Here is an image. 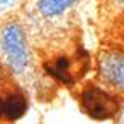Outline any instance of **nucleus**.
Here are the masks:
<instances>
[{
  "label": "nucleus",
  "instance_id": "3",
  "mask_svg": "<svg viewBox=\"0 0 124 124\" xmlns=\"http://www.w3.org/2000/svg\"><path fill=\"white\" fill-rule=\"evenodd\" d=\"M97 76L101 87L124 97V53L119 50H101L97 56Z\"/></svg>",
  "mask_w": 124,
  "mask_h": 124
},
{
  "label": "nucleus",
  "instance_id": "7",
  "mask_svg": "<svg viewBox=\"0 0 124 124\" xmlns=\"http://www.w3.org/2000/svg\"><path fill=\"white\" fill-rule=\"evenodd\" d=\"M7 2H8V0H0V3H7Z\"/></svg>",
  "mask_w": 124,
  "mask_h": 124
},
{
  "label": "nucleus",
  "instance_id": "2",
  "mask_svg": "<svg viewBox=\"0 0 124 124\" xmlns=\"http://www.w3.org/2000/svg\"><path fill=\"white\" fill-rule=\"evenodd\" d=\"M79 103L85 115L92 119H110L116 116L119 110V103L116 100V95L105 90L101 85L89 84L79 93Z\"/></svg>",
  "mask_w": 124,
  "mask_h": 124
},
{
  "label": "nucleus",
  "instance_id": "1",
  "mask_svg": "<svg viewBox=\"0 0 124 124\" xmlns=\"http://www.w3.org/2000/svg\"><path fill=\"white\" fill-rule=\"evenodd\" d=\"M0 48L10 69L23 74L31 63V48L24 26L18 19H7L0 26Z\"/></svg>",
  "mask_w": 124,
  "mask_h": 124
},
{
  "label": "nucleus",
  "instance_id": "4",
  "mask_svg": "<svg viewBox=\"0 0 124 124\" xmlns=\"http://www.w3.org/2000/svg\"><path fill=\"white\" fill-rule=\"evenodd\" d=\"M28 110V98L19 90L0 92V119L16 121Z\"/></svg>",
  "mask_w": 124,
  "mask_h": 124
},
{
  "label": "nucleus",
  "instance_id": "5",
  "mask_svg": "<svg viewBox=\"0 0 124 124\" xmlns=\"http://www.w3.org/2000/svg\"><path fill=\"white\" fill-rule=\"evenodd\" d=\"M76 2L78 0H39L36 8L44 18H55L69 10Z\"/></svg>",
  "mask_w": 124,
  "mask_h": 124
},
{
  "label": "nucleus",
  "instance_id": "8",
  "mask_svg": "<svg viewBox=\"0 0 124 124\" xmlns=\"http://www.w3.org/2000/svg\"><path fill=\"white\" fill-rule=\"evenodd\" d=\"M119 2H123V3H124V0H119Z\"/></svg>",
  "mask_w": 124,
  "mask_h": 124
},
{
  "label": "nucleus",
  "instance_id": "6",
  "mask_svg": "<svg viewBox=\"0 0 124 124\" xmlns=\"http://www.w3.org/2000/svg\"><path fill=\"white\" fill-rule=\"evenodd\" d=\"M47 71L61 82H71V61L68 56H60L47 64Z\"/></svg>",
  "mask_w": 124,
  "mask_h": 124
}]
</instances>
